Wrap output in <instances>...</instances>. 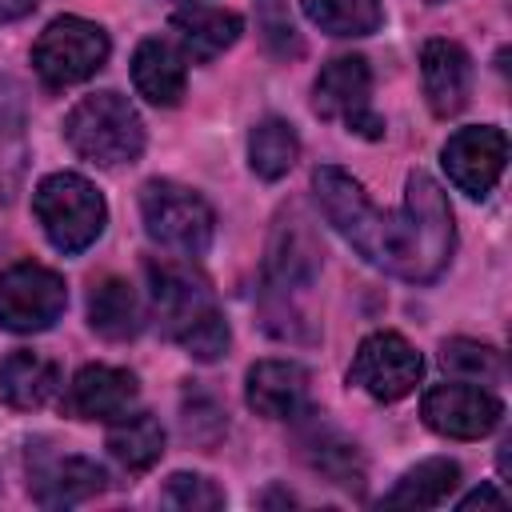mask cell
Instances as JSON below:
<instances>
[{
  "label": "cell",
  "instance_id": "cell-1",
  "mask_svg": "<svg viewBox=\"0 0 512 512\" xmlns=\"http://www.w3.org/2000/svg\"><path fill=\"white\" fill-rule=\"evenodd\" d=\"M148 284H152V308L164 324V332L196 360L212 364L228 352L232 332L220 316L212 288L176 260H148Z\"/></svg>",
  "mask_w": 512,
  "mask_h": 512
},
{
  "label": "cell",
  "instance_id": "cell-2",
  "mask_svg": "<svg viewBox=\"0 0 512 512\" xmlns=\"http://www.w3.org/2000/svg\"><path fill=\"white\" fill-rule=\"evenodd\" d=\"M312 188H316V200H320V212L328 216V224L372 264V268H384V272H400V260H404V220L400 212H380L364 188L336 164H320L312 172Z\"/></svg>",
  "mask_w": 512,
  "mask_h": 512
},
{
  "label": "cell",
  "instance_id": "cell-3",
  "mask_svg": "<svg viewBox=\"0 0 512 512\" xmlns=\"http://www.w3.org/2000/svg\"><path fill=\"white\" fill-rule=\"evenodd\" d=\"M400 220H404V260H400L396 276L412 280V284H432L448 268V260H452L456 228H452L448 196L420 168L408 172Z\"/></svg>",
  "mask_w": 512,
  "mask_h": 512
},
{
  "label": "cell",
  "instance_id": "cell-4",
  "mask_svg": "<svg viewBox=\"0 0 512 512\" xmlns=\"http://www.w3.org/2000/svg\"><path fill=\"white\" fill-rule=\"evenodd\" d=\"M64 140L72 152L96 168H120L132 164L144 152V120L120 92H92L84 96L68 120Z\"/></svg>",
  "mask_w": 512,
  "mask_h": 512
},
{
  "label": "cell",
  "instance_id": "cell-5",
  "mask_svg": "<svg viewBox=\"0 0 512 512\" xmlns=\"http://www.w3.org/2000/svg\"><path fill=\"white\" fill-rule=\"evenodd\" d=\"M32 212H36L48 244L64 256H76L88 244H96V236L104 232V220H108L104 196L96 192V184H88L76 172L44 176L32 192Z\"/></svg>",
  "mask_w": 512,
  "mask_h": 512
},
{
  "label": "cell",
  "instance_id": "cell-6",
  "mask_svg": "<svg viewBox=\"0 0 512 512\" xmlns=\"http://www.w3.org/2000/svg\"><path fill=\"white\" fill-rule=\"evenodd\" d=\"M140 216H144V232L180 256H204L216 232V216L208 208V200L176 180H148L140 188Z\"/></svg>",
  "mask_w": 512,
  "mask_h": 512
},
{
  "label": "cell",
  "instance_id": "cell-7",
  "mask_svg": "<svg viewBox=\"0 0 512 512\" xmlns=\"http://www.w3.org/2000/svg\"><path fill=\"white\" fill-rule=\"evenodd\" d=\"M112 44L108 32L84 16H60L52 20L36 44H32V68L48 88H68L88 76H96L108 60Z\"/></svg>",
  "mask_w": 512,
  "mask_h": 512
},
{
  "label": "cell",
  "instance_id": "cell-8",
  "mask_svg": "<svg viewBox=\"0 0 512 512\" xmlns=\"http://www.w3.org/2000/svg\"><path fill=\"white\" fill-rule=\"evenodd\" d=\"M312 108L320 120H340L364 140L384 136V120L372 108V72L364 56H336L320 68L312 84Z\"/></svg>",
  "mask_w": 512,
  "mask_h": 512
},
{
  "label": "cell",
  "instance_id": "cell-9",
  "mask_svg": "<svg viewBox=\"0 0 512 512\" xmlns=\"http://www.w3.org/2000/svg\"><path fill=\"white\" fill-rule=\"evenodd\" d=\"M68 308V288L60 272L44 264H12L0 272V328L16 336H32L52 328Z\"/></svg>",
  "mask_w": 512,
  "mask_h": 512
},
{
  "label": "cell",
  "instance_id": "cell-10",
  "mask_svg": "<svg viewBox=\"0 0 512 512\" xmlns=\"http://www.w3.org/2000/svg\"><path fill=\"white\" fill-rule=\"evenodd\" d=\"M420 372H424V360L400 332H372L360 340L348 380L364 388L372 400L392 404V400H404L420 384Z\"/></svg>",
  "mask_w": 512,
  "mask_h": 512
},
{
  "label": "cell",
  "instance_id": "cell-11",
  "mask_svg": "<svg viewBox=\"0 0 512 512\" xmlns=\"http://www.w3.org/2000/svg\"><path fill=\"white\" fill-rule=\"evenodd\" d=\"M420 416L432 432H440L448 440H480L500 424L504 404L484 384L456 380V384L428 388L420 400Z\"/></svg>",
  "mask_w": 512,
  "mask_h": 512
},
{
  "label": "cell",
  "instance_id": "cell-12",
  "mask_svg": "<svg viewBox=\"0 0 512 512\" xmlns=\"http://www.w3.org/2000/svg\"><path fill=\"white\" fill-rule=\"evenodd\" d=\"M504 160H508V136L492 124L460 128L444 144V172L472 200H484L496 188V180L504 172Z\"/></svg>",
  "mask_w": 512,
  "mask_h": 512
},
{
  "label": "cell",
  "instance_id": "cell-13",
  "mask_svg": "<svg viewBox=\"0 0 512 512\" xmlns=\"http://www.w3.org/2000/svg\"><path fill=\"white\" fill-rule=\"evenodd\" d=\"M316 272H320V240L312 236L300 212H284L268 244V288L292 296L304 292L316 280Z\"/></svg>",
  "mask_w": 512,
  "mask_h": 512
},
{
  "label": "cell",
  "instance_id": "cell-14",
  "mask_svg": "<svg viewBox=\"0 0 512 512\" xmlns=\"http://www.w3.org/2000/svg\"><path fill=\"white\" fill-rule=\"evenodd\" d=\"M244 400L264 420H296L308 408V372L296 360H260L244 376Z\"/></svg>",
  "mask_w": 512,
  "mask_h": 512
},
{
  "label": "cell",
  "instance_id": "cell-15",
  "mask_svg": "<svg viewBox=\"0 0 512 512\" xmlns=\"http://www.w3.org/2000/svg\"><path fill=\"white\" fill-rule=\"evenodd\" d=\"M136 376L128 368H112V364H88L72 376L68 384V412L76 420H120L132 404H136Z\"/></svg>",
  "mask_w": 512,
  "mask_h": 512
},
{
  "label": "cell",
  "instance_id": "cell-16",
  "mask_svg": "<svg viewBox=\"0 0 512 512\" xmlns=\"http://www.w3.org/2000/svg\"><path fill=\"white\" fill-rule=\"evenodd\" d=\"M420 80L436 116H456L472 96V56L456 40H428L420 48Z\"/></svg>",
  "mask_w": 512,
  "mask_h": 512
},
{
  "label": "cell",
  "instance_id": "cell-17",
  "mask_svg": "<svg viewBox=\"0 0 512 512\" xmlns=\"http://www.w3.org/2000/svg\"><path fill=\"white\" fill-rule=\"evenodd\" d=\"M104 468L84 456H48L32 464L28 492L40 508H72L104 492Z\"/></svg>",
  "mask_w": 512,
  "mask_h": 512
},
{
  "label": "cell",
  "instance_id": "cell-18",
  "mask_svg": "<svg viewBox=\"0 0 512 512\" xmlns=\"http://www.w3.org/2000/svg\"><path fill=\"white\" fill-rule=\"evenodd\" d=\"M172 32H176V44H180L184 60L208 64L240 40L244 20L228 8H216V4H188V8L172 12Z\"/></svg>",
  "mask_w": 512,
  "mask_h": 512
},
{
  "label": "cell",
  "instance_id": "cell-19",
  "mask_svg": "<svg viewBox=\"0 0 512 512\" xmlns=\"http://www.w3.org/2000/svg\"><path fill=\"white\" fill-rule=\"evenodd\" d=\"M132 84L136 92L156 104V108H172L184 96V52L160 36H148L136 44L132 56Z\"/></svg>",
  "mask_w": 512,
  "mask_h": 512
},
{
  "label": "cell",
  "instance_id": "cell-20",
  "mask_svg": "<svg viewBox=\"0 0 512 512\" xmlns=\"http://www.w3.org/2000/svg\"><path fill=\"white\" fill-rule=\"evenodd\" d=\"M60 388V368L40 352H8L0 360V400L16 412L44 408Z\"/></svg>",
  "mask_w": 512,
  "mask_h": 512
},
{
  "label": "cell",
  "instance_id": "cell-21",
  "mask_svg": "<svg viewBox=\"0 0 512 512\" xmlns=\"http://www.w3.org/2000/svg\"><path fill=\"white\" fill-rule=\"evenodd\" d=\"M88 324L104 340H132L144 328V308H140L136 288L128 280H116V276L100 280L88 292Z\"/></svg>",
  "mask_w": 512,
  "mask_h": 512
},
{
  "label": "cell",
  "instance_id": "cell-22",
  "mask_svg": "<svg viewBox=\"0 0 512 512\" xmlns=\"http://www.w3.org/2000/svg\"><path fill=\"white\" fill-rule=\"evenodd\" d=\"M108 452L128 472H148L164 456V428L152 412H124L108 428Z\"/></svg>",
  "mask_w": 512,
  "mask_h": 512
},
{
  "label": "cell",
  "instance_id": "cell-23",
  "mask_svg": "<svg viewBox=\"0 0 512 512\" xmlns=\"http://www.w3.org/2000/svg\"><path fill=\"white\" fill-rule=\"evenodd\" d=\"M456 484H460V464L448 456H432V460H420L416 468H408L380 504H388V508H436L452 496Z\"/></svg>",
  "mask_w": 512,
  "mask_h": 512
},
{
  "label": "cell",
  "instance_id": "cell-24",
  "mask_svg": "<svg viewBox=\"0 0 512 512\" xmlns=\"http://www.w3.org/2000/svg\"><path fill=\"white\" fill-rule=\"evenodd\" d=\"M300 444H304V456H308V464L320 472V476H328L332 484H360L364 480V464H360V452H356V444L352 440H344L332 424H324V420H316L304 436H300Z\"/></svg>",
  "mask_w": 512,
  "mask_h": 512
},
{
  "label": "cell",
  "instance_id": "cell-25",
  "mask_svg": "<svg viewBox=\"0 0 512 512\" xmlns=\"http://www.w3.org/2000/svg\"><path fill=\"white\" fill-rule=\"evenodd\" d=\"M300 156V136L288 120H260L252 132H248V164L260 180H280L288 176V168L296 164Z\"/></svg>",
  "mask_w": 512,
  "mask_h": 512
},
{
  "label": "cell",
  "instance_id": "cell-26",
  "mask_svg": "<svg viewBox=\"0 0 512 512\" xmlns=\"http://www.w3.org/2000/svg\"><path fill=\"white\" fill-rule=\"evenodd\" d=\"M300 8L328 36H372L384 24L380 0H300Z\"/></svg>",
  "mask_w": 512,
  "mask_h": 512
},
{
  "label": "cell",
  "instance_id": "cell-27",
  "mask_svg": "<svg viewBox=\"0 0 512 512\" xmlns=\"http://www.w3.org/2000/svg\"><path fill=\"white\" fill-rule=\"evenodd\" d=\"M440 364H444L452 376L468 380V384H500V380H504V360H500V352H496L492 344H480V340H464V336L448 340V344L440 348Z\"/></svg>",
  "mask_w": 512,
  "mask_h": 512
},
{
  "label": "cell",
  "instance_id": "cell-28",
  "mask_svg": "<svg viewBox=\"0 0 512 512\" xmlns=\"http://www.w3.org/2000/svg\"><path fill=\"white\" fill-rule=\"evenodd\" d=\"M28 172V136L20 120L0 116V204H12Z\"/></svg>",
  "mask_w": 512,
  "mask_h": 512
},
{
  "label": "cell",
  "instance_id": "cell-29",
  "mask_svg": "<svg viewBox=\"0 0 512 512\" xmlns=\"http://www.w3.org/2000/svg\"><path fill=\"white\" fill-rule=\"evenodd\" d=\"M160 500L168 508H184V512H212V508H224V492L208 480V476H196V472H176L168 476Z\"/></svg>",
  "mask_w": 512,
  "mask_h": 512
},
{
  "label": "cell",
  "instance_id": "cell-30",
  "mask_svg": "<svg viewBox=\"0 0 512 512\" xmlns=\"http://www.w3.org/2000/svg\"><path fill=\"white\" fill-rule=\"evenodd\" d=\"M256 28H260V36H264L272 56L288 60V56L304 52V44H300V36H296V28L288 20V4L284 0H256Z\"/></svg>",
  "mask_w": 512,
  "mask_h": 512
},
{
  "label": "cell",
  "instance_id": "cell-31",
  "mask_svg": "<svg viewBox=\"0 0 512 512\" xmlns=\"http://www.w3.org/2000/svg\"><path fill=\"white\" fill-rule=\"evenodd\" d=\"M504 504H508V500H504L492 484H480L476 492H468V496L460 500V508H464V512H468V508H504Z\"/></svg>",
  "mask_w": 512,
  "mask_h": 512
},
{
  "label": "cell",
  "instance_id": "cell-32",
  "mask_svg": "<svg viewBox=\"0 0 512 512\" xmlns=\"http://www.w3.org/2000/svg\"><path fill=\"white\" fill-rule=\"evenodd\" d=\"M32 8H36V0H0V24L20 20V16H28Z\"/></svg>",
  "mask_w": 512,
  "mask_h": 512
},
{
  "label": "cell",
  "instance_id": "cell-33",
  "mask_svg": "<svg viewBox=\"0 0 512 512\" xmlns=\"http://www.w3.org/2000/svg\"><path fill=\"white\" fill-rule=\"evenodd\" d=\"M508 468H512V440H504V444H500V472L508 476Z\"/></svg>",
  "mask_w": 512,
  "mask_h": 512
},
{
  "label": "cell",
  "instance_id": "cell-34",
  "mask_svg": "<svg viewBox=\"0 0 512 512\" xmlns=\"http://www.w3.org/2000/svg\"><path fill=\"white\" fill-rule=\"evenodd\" d=\"M428 4H444V0H428Z\"/></svg>",
  "mask_w": 512,
  "mask_h": 512
},
{
  "label": "cell",
  "instance_id": "cell-35",
  "mask_svg": "<svg viewBox=\"0 0 512 512\" xmlns=\"http://www.w3.org/2000/svg\"><path fill=\"white\" fill-rule=\"evenodd\" d=\"M188 4H192V0H188Z\"/></svg>",
  "mask_w": 512,
  "mask_h": 512
}]
</instances>
